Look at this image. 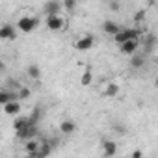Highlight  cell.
<instances>
[{"label":"cell","mask_w":158,"mask_h":158,"mask_svg":"<svg viewBox=\"0 0 158 158\" xmlns=\"http://www.w3.org/2000/svg\"><path fill=\"white\" fill-rule=\"evenodd\" d=\"M37 24H39V19H35V17H21V19L17 21V28H19L21 32H24V34L34 32V30L37 28Z\"/></svg>","instance_id":"cell-1"},{"label":"cell","mask_w":158,"mask_h":158,"mask_svg":"<svg viewBox=\"0 0 158 158\" xmlns=\"http://www.w3.org/2000/svg\"><path fill=\"white\" fill-rule=\"evenodd\" d=\"M128 39H139V32H138V30H132V28H123L119 34L114 35V41H115L117 45H123V43L128 41Z\"/></svg>","instance_id":"cell-2"},{"label":"cell","mask_w":158,"mask_h":158,"mask_svg":"<svg viewBox=\"0 0 158 158\" xmlns=\"http://www.w3.org/2000/svg\"><path fill=\"white\" fill-rule=\"evenodd\" d=\"M35 136H37V123H35V121H30L23 130H19V132H17V138H19V139H23V141L34 139Z\"/></svg>","instance_id":"cell-3"},{"label":"cell","mask_w":158,"mask_h":158,"mask_svg":"<svg viewBox=\"0 0 158 158\" xmlns=\"http://www.w3.org/2000/svg\"><path fill=\"white\" fill-rule=\"evenodd\" d=\"M63 8V2H60V0H48V2H45L43 6V13L48 17V15H60Z\"/></svg>","instance_id":"cell-4"},{"label":"cell","mask_w":158,"mask_h":158,"mask_svg":"<svg viewBox=\"0 0 158 158\" xmlns=\"http://www.w3.org/2000/svg\"><path fill=\"white\" fill-rule=\"evenodd\" d=\"M63 17L61 15H48L47 17V28L48 30H52V32H58V30H61L63 28Z\"/></svg>","instance_id":"cell-5"},{"label":"cell","mask_w":158,"mask_h":158,"mask_svg":"<svg viewBox=\"0 0 158 158\" xmlns=\"http://www.w3.org/2000/svg\"><path fill=\"white\" fill-rule=\"evenodd\" d=\"M121 30H123V28H121L119 23H115V21H104V23H102V32L108 34V35H112V37H114L115 34H119Z\"/></svg>","instance_id":"cell-6"},{"label":"cell","mask_w":158,"mask_h":158,"mask_svg":"<svg viewBox=\"0 0 158 158\" xmlns=\"http://www.w3.org/2000/svg\"><path fill=\"white\" fill-rule=\"evenodd\" d=\"M138 45H139V39H128V41H125L123 45H119V48H121L123 54L132 56V54L138 50Z\"/></svg>","instance_id":"cell-7"},{"label":"cell","mask_w":158,"mask_h":158,"mask_svg":"<svg viewBox=\"0 0 158 158\" xmlns=\"http://www.w3.org/2000/svg\"><path fill=\"white\" fill-rule=\"evenodd\" d=\"M93 43H95V39L91 35H84V37H80V39L74 43V48L76 50H89L93 47Z\"/></svg>","instance_id":"cell-8"},{"label":"cell","mask_w":158,"mask_h":158,"mask_svg":"<svg viewBox=\"0 0 158 158\" xmlns=\"http://www.w3.org/2000/svg\"><path fill=\"white\" fill-rule=\"evenodd\" d=\"M17 37V32L11 24H4L2 28H0V39H4V41H11Z\"/></svg>","instance_id":"cell-9"},{"label":"cell","mask_w":158,"mask_h":158,"mask_svg":"<svg viewBox=\"0 0 158 158\" xmlns=\"http://www.w3.org/2000/svg\"><path fill=\"white\" fill-rule=\"evenodd\" d=\"M2 108H4V114H8V115H17V114H21V102H19V99H17V101H11V102H8V104H2Z\"/></svg>","instance_id":"cell-10"},{"label":"cell","mask_w":158,"mask_h":158,"mask_svg":"<svg viewBox=\"0 0 158 158\" xmlns=\"http://www.w3.org/2000/svg\"><path fill=\"white\" fill-rule=\"evenodd\" d=\"M39 145H41V143H37V141H35V138H34V139H28V141L24 143L26 154H28L30 158H37V151H39Z\"/></svg>","instance_id":"cell-11"},{"label":"cell","mask_w":158,"mask_h":158,"mask_svg":"<svg viewBox=\"0 0 158 158\" xmlns=\"http://www.w3.org/2000/svg\"><path fill=\"white\" fill-rule=\"evenodd\" d=\"M17 99H19V93H15V91H8V89L0 91V104H8V102L17 101Z\"/></svg>","instance_id":"cell-12"},{"label":"cell","mask_w":158,"mask_h":158,"mask_svg":"<svg viewBox=\"0 0 158 158\" xmlns=\"http://www.w3.org/2000/svg\"><path fill=\"white\" fill-rule=\"evenodd\" d=\"M102 152H104V156H114V154L117 152V145H115V141H110V139L102 141Z\"/></svg>","instance_id":"cell-13"},{"label":"cell","mask_w":158,"mask_h":158,"mask_svg":"<svg viewBox=\"0 0 158 158\" xmlns=\"http://www.w3.org/2000/svg\"><path fill=\"white\" fill-rule=\"evenodd\" d=\"M143 63H145V58H143V54H138V52H134V54L130 56V67H132V69H141V67H143Z\"/></svg>","instance_id":"cell-14"},{"label":"cell","mask_w":158,"mask_h":158,"mask_svg":"<svg viewBox=\"0 0 158 158\" xmlns=\"http://www.w3.org/2000/svg\"><path fill=\"white\" fill-rule=\"evenodd\" d=\"M30 121H34L32 117H15V121H13V128H15V132H19V130H23ZM37 123V121H35Z\"/></svg>","instance_id":"cell-15"},{"label":"cell","mask_w":158,"mask_h":158,"mask_svg":"<svg viewBox=\"0 0 158 158\" xmlns=\"http://www.w3.org/2000/svg\"><path fill=\"white\" fill-rule=\"evenodd\" d=\"M50 152H52V143H48V141H41L39 151H37V158H45V156H48Z\"/></svg>","instance_id":"cell-16"},{"label":"cell","mask_w":158,"mask_h":158,"mask_svg":"<svg viewBox=\"0 0 158 158\" xmlns=\"http://www.w3.org/2000/svg\"><path fill=\"white\" fill-rule=\"evenodd\" d=\"M74 130H76V123L74 121H63L60 125V132L61 134H73Z\"/></svg>","instance_id":"cell-17"},{"label":"cell","mask_w":158,"mask_h":158,"mask_svg":"<svg viewBox=\"0 0 158 158\" xmlns=\"http://www.w3.org/2000/svg\"><path fill=\"white\" fill-rule=\"evenodd\" d=\"M117 95H119V86H117V84H108L106 89H104V97L114 99V97H117Z\"/></svg>","instance_id":"cell-18"},{"label":"cell","mask_w":158,"mask_h":158,"mask_svg":"<svg viewBox=\"0 0 158 158\" xmlns=\"http://www.w3.org/2000/svg\"><path fill=\"white\" fill-rule=\"evenodd\" d=\"M26 74L32 78V80H39V76H41V69H39L37 65H28Z\"/></svg>","instance_id":"cell-19"},{"label":"cell","mask_w":158,"mask_h":158,"mask_svg":"<svg viewBox=\"0 0 158 158\" xmlns=\"http://www.w3.org/2000/svg\"><path fill=\"white\" fill-rule=\"evenodd\" d=\"M76 2H78V0H63V8H65L69 13H73V11L76 10Z\"/></svg>","instance_id":"cell-20"},{"label":"cell","mask_w":158,"mask_h":158,"mask_svg":"<svg viewBox=\"0 0 158 158\" xmlns=\"http://www.w3.org/2000/svg\"><path fill=\"white\" fill-rule=\"evenodd\" d=\"M91 80H93V76H91V71H89V67H88L80 82H82V86H89V84H91Z\"/></svg>","instance_id":"cell-21"},{"label":"cell","mask_w":158,"mask_h":158,"mask_svg":"<svg viewBox=\"0 0 158 158\" xmlns=\"http://www.w3.org/2000/svg\"><path fill=\"white\" fill-rule=\"evenodd\" d=\"M17 93H19V101H23V99H28V97H30V89H26V88H21Z\"/></svg>","instance_id":"cell-22"},{"label":"cell","mask_w":158,"mask_h":158,"mask_svg":"<svg viewBox=\"0 0 158 158\" xmlns=\"http://www.w3.org/2000/svg\"><path fill=\"white\" fill-rule=\"evenodd\" d=\"M110 8H112L114 11H117V10H119V4H117V2H112V6H110Z\"/></svg>","instance_id":"cell-23"},{"label":"cell","mask_w":158,"mask_h":158,"mask_svg":"<svg viewBox=\"0 0 158 158\" xmlns=\"http://www.w3.org/2000/svg\"><path fill=\"white\" fill-rule=\"evenodd\" d=\"M132 156H134V158H139V156H141V151H134Z\"/></svg>","instance_id":"cell-24"}]
</instances>
